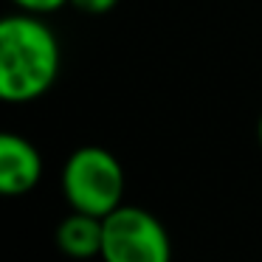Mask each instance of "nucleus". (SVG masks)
<instances>
[{"label":"nucleus","mask_w":262,"mask_h":262,"mask_svg":"<svg viewBox=\"0 0 262 262\" xmlns=\"http://www.w3.org/2000/svg\"><path fill=\"white\" fill-rule=\"evenodd\" d=\"M71 6L82 14H107L119 6V0H71Z\"/></svg>","instance_id":"7"},{"label":"nucleus","mask_w":262,"mask_h":262,"mask_svg":"<svg viewBox=\"0 0 262 262\" xmlns=\"http://www.w3.org/2000/svg\"><path fill=\"white\" fill-rule=\"evenodd\" d=\"M59 76V40L40 14L0 20V99L26 104L46 96Z\"/></svg>","instance_id":"1"},{"label":"nucleus","mask_w":262,"mask_h":262,"mask_svg":"<svg viewBox=\"0 0 262 262\" xmlns=\"http://www.w3.org/2000/svg\"><path fill=\"white\" fill-rule=\"evenodd\" d=\"M256 141H259V147H262V116H259V124H256Z\"/></svg>","instance_id":"8"},{"label":"nucleus","mask_w":262,"mask_h":262,"mask_svg":"<svg viewBox=\"0 0 262 262\" xmlns=\"http://www.w3.org/2000/svg\"><path fill=\"white\" fill-rule=\"evenodd\" d=\"M17 9H23V12H29V14H54V12H59L62 6H68L71 0H12Z\"/></svg>","instance_id":"6"},{"label":"nucleus","mask_w":262,"mask_h":262,"mask_svg":"<svg viewBox=\"0 0 262 262\" xmlns=\"http://www.w3.org/2000/svg\"><path fill=\"white\" fill-rule=\"evenodd\" d=\"M42 158L29 138L17 133L0 136V192L9 198L26 194L40 183Z\"/></svg>","instance_id":"4"},{"label":"nucleus","mask_w":262,"mask_h":262,"mask_svg":"<svg viewBox=\"0 0 262 262\" xmlns=\"http://www.w3.org/2000/svg\"><path fill=\"white\" fill-rule=\"evenodd\" d=\"M104 217H93L85 211H71L57 226V248L74 259H91L102 254Z\"/></svg>","instance_id":"5"},{"label":"nucleus","mask_w":262,"mask_h":262,"mask_svg":"<svg viewBox=\"0 0 262 262\" xmlns=\"http://www.w3.org/2000/svg\"><path fill=\"white\" fill-rule=\"evenodd\" d=\"M102 262H172L164 223L141 206H124L104 217Z\"/></svg>","instance_id":"3"},{"label":"nucleus","mask_w":262,"mask_h":262,"mask_svg":"<svg viewBox=\"0 0 262 262\" xmlns=\"http://www.w3.org/2000/svg\"><path fill=\"white\" fill-rule=\"evenodd\" d=\"M62 194L74 211L107 217L124 198V169L110 149L88 144L68 155L62 166Z\"/></svg>","instance_id":"2"}]
</instances>
